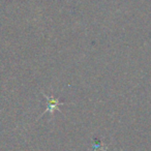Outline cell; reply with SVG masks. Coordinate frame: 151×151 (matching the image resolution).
<instances>
[{"instance_id": "cell-1", "label": "cell", "mask_w": 151, "mask_h": 151, "mask_svg": "<svg viewBox=\"0 0 151 151\" xmlns=\"http://www.w3.org/2000/svg\"><path fill=\"white\" fill-rule=\"evenodd\" d=\"M44 95L48 99V109L44 112L42 114H45L46 112H50L51 114L54 112V110H59V105H63L64 103H59V101H57L56 99H54V96H48L46 93H44Z\"/></svg>"}]
</instances>
